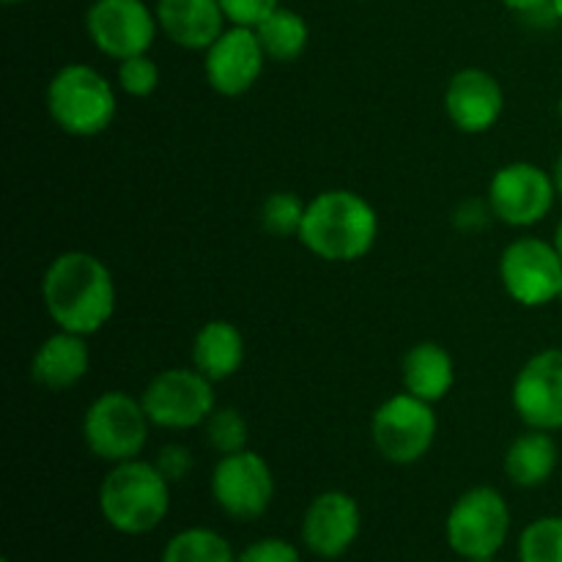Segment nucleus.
Instances as JSON below:
<instances>
[{"instance_id": "22", "label": "nucleus", "mask_w": 562, "mask_h": 562, "mask_svg": "<svg viewBox=\"0 0 562 562\" xmlns=\"http://www.w3.org/2000/svg\"><path fill=\"white\" fill-rule=\"evenodd\" d=\"M252 31H256L267 58L278 60V64L296 60L307 49V42H311V27H307L305 16L294 9H285V5H278Z\"/></svg>"}, {"instance_id": "30", "label": "nucleus", "mask_w": 562, "mask_h": 562, "mask_svg": "<svg viewBox=\"0 0 562 562\" xmlns=\"http://www.w3.org/2000/svg\"><path fill=\"white\" fill-rule=\"evenodd\" d=\"M157 470L168 477L170 483H179L190 475L192 470V453L184 448V445H165L157 453Z\"/></svg>"}, {"instance_id": "7", "label": "nucleus", "mask_w": 562, "mask_h": 562, "mask_svg": "<svg viewBox=\"0 0 562 562\" xmlns=\"http://www.w3.org/2000/svg\"><path fill=\"white\" fill-rule=\"evenodd\" d=\"M439 420L434 404L412 393L384 401L371 420V439L376 453L395 467L417 464L437 439Z\"/></svg>"}, {"instance_id": "20", "label": "nucleus", "mask_w": 562, "mask_h": 562, "mask_svg": "<svg viewBox=\"0 0 562 562\" xmlns=\"http://www.w3.org/2000/svg\"><path fill=\"white\" fill-rule=\"evenodd\" d=\"M401 376H404L406 393L417 395L428 404H437V401L448 398L456 384L453 357L445 351V346L434 344V340H423V344L412 346L406 351Z\"/></svg>"}, {"instance_id": "32", "label": "nucleus", "mask_w": 562, "mask_h": 562, "mask_svg": "<svg viewBox=\"0 0 562 562\" xmlns=\"http://www.w3.org/2000/svg\"><path fill=\"white\" fill-rule=\"evenodd\" d=\"M552 179H554V190H558V198L562 201V154H560L558 162H554V168H552Z\"/></svg>"}, {"instance_id": "11", "label": "nucleus", "mask_w": 562, "mask_h": 562, "mask_svg": "<svg viewBox=\"0 0 562 562\" xmlns=\"http://www.w3.org/2000/svg\"><path fill=\"white\" fill-rule=\"evenodd\" d=\"M558 201L554 179L536 162L503 165L488 184V212L510 228H532Z\"/></svg>"}, {"instance_id": "17", "label": "nucleus", "mask_w": 562, "mask_h": 562, "mask_svg": "<svg viewBox=\"0 0 562 562\" xmlns=\"http://www.w3.org/2000/svg\"><path fill=\"white\" fill-rule=\"evenodd\" d=\"M157 25L176 47L206 53L228 27L220 0H157Z\"/></svg>"}, {"instance_id": "34", "label": "nucleus", "mask_w": 562, "mask_h": 562, "mask_svg": "<svg viewBox=\"0 0 562 562\" xmlns=\"http://www.w3.org/2000/svg\"><path fill=\"white\" fill-rule=\"evenodd\" d=\"M552 9H554V14H558V20L562 22V0H552Z\"/></svg>"}, {"instance_id": "4", "label": "nucleus", "mask_w": 562, "mask_h": 562, "mask_svg": "<svg viewBox=\"0 0 562 562\" xmlns=\"http://www.w3.org/2000/svg\"><path fill=\"white\" fill-rule=\"evenodd\" d=\"M44 102L53 124L75 137L102 135L119 110L110 80L88 64L60 66L47 82Z\"/></svg>"}, {"instance_id": "31", "label": "nucleus", "mask_w": 562, "mask_h": 562, "mask_svg": "<svg viewBox=\"0 0 562 562\" xmlns=\"http://www.w3.org/2000/svg\"><path fill=\"white\" fill-rule=\"evenodd\" d=\"M499 3H503L505 9L516 11V14L530 16V14H536V11L549 9V5H552V0H499Z\"/></svg>"}, {"instance_id": "35", "label": "nucleus", "mask_w": 562, "mask_h": 562, "mask_svg": "<svg viewBox=\"0 0 562 562\" xmlns=\"http://www.w3.org/2000/svg\"><path fill=\"white\" fill-rule=\"evenodd\" d=\"M3 5H16V3H25V0H0Z\"/></svg>"}, {"instance_id": "18", "label": "nucleus", "mask_w": 562, "mask_h": 562, "mask_svg": "<svg viewBox=\"0 0 562 562\" xmlns=\"http://www.w3.org/2000/svg\"><path fill=\"white\" fill-rule=\"evenodd\" d=\"M88 368H91V351H88L86 335L58 329L33 355L31 376L38 387L64 393L86 379Z\"/></svg>"}, {"instance_id": "27", "label": "nucleus", "mask_w": 562, "mask_h": 562, "mask_svg": "<svg viewBox=\"0 0 562 562\" xmlns=\"http://www.w3.org/2000/svg\"><path fill=\"white\" fill-rule=\"evenodd\" d=\"M119 88L126 97L146 99L157 91L159 86V66L148 58V53L132 55V58L119 60Z\"/></svg>"}, {"instance_id": "16", "label": "nucleus", "mask_w": 562, "mask_h": 562, "mask_svg": "<svg viewBox=\"0 0 562 562\" xmlns=\"http://www.w3.org/2000/svg\"><path fill=\"white\" fill-rule=\"evenodd\" d=\"M445 110L456 130L481 135L503 119L505 91L492 71L470 66L450 77L445 88Z\"/></svg>"}, {"instance_id": "19", "label": "nucleus", "mask_w": 562, "mask_h": 562, "mask_svg": "<svg viewBox=\"0 0 562 562\" xmlns=\"http://www.w3.org/2000/svg\"><path fill=\"white\" fill-rule=\"evenodd\" d=\"M245 362V338L239 327L223 318L206 322L192 340V368L212 382H225Z\"/></svg>"}, {"instance_id": "14", "label": "nucleus", "mask_w": 562, "mask_h": 562, "mask_svg": "<svg viewBox=\"0 0 562 562\" xmlns=\"http://www.w3.org/2000/svg\"><path fill=\"white\" fill-rule=\"evenodd\" d=\"M362 514L351 494L329 488L313 497L302 516V543L322 560H338L360 538Z\"/></svg>"}, {"instance_id": "28", "label": "nucleus", "mask_w": 562, "mask_h": 562, "mask_svg": "<svg viewBox=\"0 0 562 562\" xmlns=\"http://www.w3.org/2000/svg\"><path fill=\"white\" fill-rule=\"evenodd\" d=\"M220 5H223L228 25L256 27L283 3L280 0H220Z\"/></svg>"}, {"instance_id": "10", "label": "nucleus", "mask_w": 562, "mask_h": 562, "mask_svg": "<svg viewBox=\"0 0 562 562\" xmlns=\"http://www.w3.org/2000/svg\"><path fill=\"white\" fill-rule=\"evenodd\" d=\"M499 280L514 302L525 307H543L560 296L562 258L554 241L521 236L499 256Z\"/></svg>"}, {"instance_id": "6", "label": "nucleus", "mask_w": 562, "mask_h": 562, "mask_svg": "<svg viewBox=\"0 0 562 562\" xmlns=\"http://www.w3.org/2000/svg\"><path fill=\"white\" fill-rule=\"evenodd\" d=\"M510 532V508L492 486H475L461 494L445 521L448 547L461 560L497 558Z\"/></svg>"}, {"instance_id": "9", "label": "nucleus", "mask_w": 562, "mask_h": 562, "mask_svg": "<svg viewBox=\"0 0 562 562\" xmlns=\"http://www.w3.org/2000/svg\"><path fill=\"white\" fill-rule=\"evenodd\" d=\"M212 499L225 516L236 521H256L274 499V475L256 450L220 456L212 470Z\"/></svg>"}, {"instance_id": "29", "label": "nucleus", "mask_w": 562, "mask_h": 562, "mask_svg": "<svg viewBox=\"0 0 562 562\" xmlns=\"http://www.w3.org/2000/svg\"><path fill=\"white\" fill-rule=\"evenodd\" d=\"M236 562H302L300 549L283 538H261L239 552Z\"/></svg>"}, {"instance_id": "26", "label": "nucleus", "mask_w": 562, "mask_h": 562, "mask_svg": "<svg viewBox=\"0 0 562 562\" xmlns=\"http://www.w3.org/2000/svg\"><path fill=\"white\" fill-rule=\"evenodd\" d=\"M206 439L220 456L239 453V450L247 448V420L234 406L214 409L212 417L206 420Z\"/></svg>"}, {"instance_id": "37", "label": "nucleus", "mask_w": 562, "mask_h": 562, "mask_svg": "<svg viewBox=\"0 0 562 562\" xmlns=\"http://www.w3.org/2000/svg\"><path fill=\"white\" fill-rule=\"evenodd\" d=\"M560 121H562V97H560Z\"/></svg>"}, {"instance_id": "33", "label": "nucleus", "mask_w": 562, "mask_h": 562, "mask_svg": "<svg viewBox=\"0 0 562 562\" xmlns=\"http://www.w3.org/2000/svg\"><path fill=\"white\" fill-rule=\"evenodd\" d=\"M554 247H558V252H560V258H562V220L558 223V228H554Z\"/></svg>"}, {"instance_id": "12", "label": "nucleus", "mask_w": 562, "mask_h": 562, "mask_svg": "<svg viewBox=\"0 0 562 562\" xmlns=\"http://www.w3.org/2000/svg\"><path fill=\"white\" fill-rule=\"evenodd\" d=\"M86 33L99 53L126 60L151 49L159 25L146 0H93L86 11Z\"/></svg>"}, {"instance_id": "23", "label": "nucleus", "mask_w": 562, "mask_h": 562, "mask_svg": "<svg viewBox=\"0 0 562 562\" xmlns=\"http://www.w3.org/2000/svg\"><path fill=\"white\" fill-rule=\"evenodd\" d=\"M239 554L212 527H187L162 549L159 562H236Z\"/></svg>"}, {"instance_id": "13", "label": "nucleus", "mask_w": 562, "mask_h": 562, "mask_svg": "<svg viewBox=\"0 0 562 562\" xmlns=\"http://www.w3.org/2000/svg\"><path fill=\"white\" fill-rule=\"evenodd\" d=\"M510 401L527 428L560 431L562 428V349L532 355L516 373Z\"/></svg>"}, {"instance_id": "38", "label": "nucleus", "mask_w": 562, "mask_h": 562, "mask_svg": "<svg viewBox=\"0 0 562 562\" xmlns=\"http://www.w3.org/2000/svg\"><path fill=\"white\" fill-rule=\"evenodd\" d=\"M558 300H560V302H562V289H560V296H558Z\"/></svg>"}, {"instance_id": "21", "label": "nucleus", "mask_w": 562, "mask_h": 562, "mask_svg": "<svg viewBox=\"0 0 562 562\" xmlns=\"http://www.w3.org/2000/svg\"><path fill=\"white\" fill-rule=\"evenodd\" d=\"M560 450L549 431L527 428L521 437L510 442L505 453V475L519 488H538L558 470Z\"/></svg>"}, {"instance_id": "8", "label": "nucleus", "mask_w": 562, "mask_h": 562, "mask_svg": "<svg viewBox=\"0 0 562 562\" xmlns=\"http://www.w3.org/2000/svg\"><path fill=\"white\" fill-rule=\"evenodd\" d=\"M148 420L168 431L198 428L217 409L214 382L198 368H168L146 384L140 395Z\"/></svg>"}, {"instance_id": "1", "label": "nucleus", "mask_w": 562, "mask_h": 562, "mask_svg": "<svg viewBox=\"0 0 562 562\" xmlns=\"http://www.w3.org/2000/svg\"><path fill=\"white\" fill-rule=\"evenodd\" d=\"M42 300L58 329L93 335L115 313V280L97 256L66 250L53 258L42 278Z\"/></svg>"}, {"instance_id": "24", "label": "nucleus", "mask_w": 562, "mask_h": 562, "mask_svg": "<svg viewBox=\"0 0 562 562\" xmlns=\"http://www.w3.org/2000/svg\"><path fill=\"white\" fill-rule=\"evenodd\" d=\"M519 562H562V516H541L521 530Z\"/></svg>"}, {"instance_id": "2", "label": "nucleus", "mask_w": 562, "mask_h": 562, "mask_svg": "<svg viewBox=\"0 0 562 562\" xmlns=\"http://www.w3.org/2000/svg\"><path fill=\"white\" fill-rule=\"evenodd\" d=\"M376 236L379 214L366 198L351 190H327L307 203L296 239L322 261L349 263L366 258Z\"/></svg>"}, {"instance_id": "36", "label": "nucleus", "mask_w": 562, "mask_h": 562, "mask_svg": "<svg viewBox=\"0 0 562 562\" xmlns=\"http://www.w3.org/2000/svg\"><path fill=\"white\" fill-rule=\"evenodd\" d=\"M467 562H497V558H483V560H467Z\"/></svg>"}, {"instance_id": "15", "label": "nucleus", "mask_w": 562, "mask_h": 562, "mask_svg": "<svg viewBox=\"0 0 562 562\" xmlns=\"http://www.w3.org/2000/svg\"><path fill=\"white\" fill-rule=\"evenodd\" d=\"M263 60H267V53H263L256 31L228 25L223 36L206 49L203 71H206V82L212 86L214 93H220V97H241L258 82L263 71Z\"/></svg>"}, {"instance_id": "39", "label": "nucleus", "mask_w": 562, "mask_h": 562, "mask_svg": "<svg viewBox=\"0 0 562 562\" xmlns=\"http://www.w3.org/2000/svg\"><path fill=\"white\" fill-rule=\"evenodd\" d=\"M0 562H11V560H0Z\"/></svg>"}, {"instance_id": "25", "label": "nucleus", "mask_w": 562, "mask_h": 562, "mask_svg": "<svg viewBox=\"0 0 562 562\" xmlns=\"http://www.w3.org/2000/svg\"><path fill=\"white\" fill-rule=\"evenodd\" d=\"M307 203L294 192H272L261 206V225L269 236L289 239L300 236L302 223H305Z\"/></svg>"}, {"instance_id": "3", "label": "nucleus", "mask_w": 562, "mask_h": 562, "mask_svg": "<svg viewBox=\"0 0 562 562\" xmlns=\"http://www.w3.org/2000/svg\"><path fill=\"white\" fill-rule=\"evenodd\" d=\"M170 510V481L151 461H121L99 486V514L121 536L157 530Z\"/></svg>"}, {"instance_id": "5", "label": "nucleus", "mask_w": 562, "mask_h": 562, "mask_svg": "<svg viewBox=\"0 0 562 562\" xmlns=\"http://www.w3.org/2000/svg\"><path fill=\"white\" fill-rule=\"evenodd\" d=\"M148 428L151 420L143 401L121 390L99 395L82 417V439L88 450L108 464L137 459L148 442Z\"/></svg>"}]
</instances>
